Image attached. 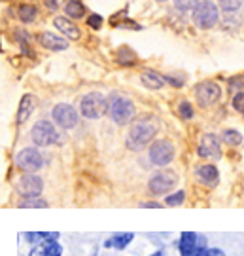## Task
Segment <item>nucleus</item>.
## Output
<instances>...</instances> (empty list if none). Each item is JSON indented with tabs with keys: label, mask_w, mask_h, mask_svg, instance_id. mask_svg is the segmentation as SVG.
I'll list each match as a JSON object with an SVG mask.
<instances>
[{
	"label": "nucleus",
	"mask_w": 244,
	"mask_h": 256,
	"mask_svg": "<svg viewBox=\"0 0 244 256\" xmlns=\"http://www.w3.org/2000/svg\"><path fill=\"white\" fill-rule=\"evenodd\" d=\"M157 129H159L157 122L154 118H150V116L136 120L135 124L131 126V129H129L127 146L131 148V150H142V148H146L154 140Z\"/></svg>",
	"instance_id": "obj_1"
},
{
	"label": "nucleus",
	"mask_w": 244,
	"mask_h": 256,
	"mask_svg": "<svg viewBox=\"0 0 244 256\" xmlns=\"http://www.w3.org/2000/svg\"><path fill=\"white\" fill-rule=\"evenodd\" d=\"M108 112H110V118L114 120V124L125 126V124H129L131 120L135 118V104L129 101L127 97L116 95V97L110 99Z\"/></svg>",
	"instance_id": "obj_2"
},
{
	"label": "nucleus",
	"mask_w": 244,
	"mask_h": 256,
	"mask_svg": "<svg viewBox=\"0 0 244 256\" xmlns=\"http://www.w3.org/2000/svg\"><path fill=\"white\" fill-rule=\"evenodd\" d=\"M108 101H106V97L102 95V93H87L80 102V110L81 114L85 116L87 120H97L100 118L106 110H108Z\"/></svg>",
	"instance_id": "obj_3"
},
{
	"label": "nucleus",
	"mask_w": 244,
	"mask_h": 256,
	"mask_svg": "<svg viewBox=\"0 0 244 256\" xmlns=\"http://www.w3.org/2000/svg\"><path fill=\"white\" fill-rule=\"evenodd\" d=\"M220 19L216 4L210 0H203L197 4V8L193 10V23L199 28H212Z\"/></svg>",
	"instance_id": "obj_4"
},
{
	"label": "nucleus",
	"mask_w": 244,
	"mask_h": 256,
	"mask_svg": "<svg viewBox=\"0 0 244 256\" xmlns=\"http://www.w3.org/2000/svg\"><path fill=\"white\" fill-rule=\"evenodd\" d=\"M30 138L36 146H49V144L59 142V133H57L53 124L42 120V122L34 124V128L30 131Z\"/></svg>",
	"instance_id": "obj_5"
},
{
	"label": "nucleus",
	"mask_w": 244,
	"mask_h": 256,
	"mask_svg": "<svg viewBox=\"0 0 244 256\" xmlns=\"http://www.w3.org/2000/svg\"><path fill=\"white\" fill-rule=\"evenodd\" d=\"M172 158H174V144L167 138H161V140H155L150 146V162L154 165H163L171 164Z\"/></svg>",
	"instance_id": "obj_6"
},
{
	"label": "nucleus",
	"mask_w": 244,
	"mask_h": 256,
	"mask_svg": "<svg viewBox=\"0 0 244 256\" xmlns=\"http://www.w3.org/2000/svg\"><path fill=\"white\" fill-rule=\"evenodd\" d=\"M17 167L25 173H36L38 169H42L44 165V158L38 152L36 148H23L15 158Z\"/></svg>",
	"instance_id": "obj_7"
},
{
	"label": "nucleus",
	"mask_w": 244,
	"mask_h": 256,
	"mask_svg": "<svg viewBox=\"0 0 244 256\" xmlns=\"http://www.w3.org/2000/svg\"><path fill=\"white\" fill-rule=\"evenodd\" d=\"M15 190H17L19 196H23L25 200H30V198H38V196L42 194L44 182H42V178L36 176L34 173H27L17 180Z\"/></svg>",
	"instance_id": "obj_8"
},
{
	"label": "nucleus",
	"mask_w": 244,
	"mask_h": 256,
	"mask_svg": "<svg viewBox=\"0 0 244 256\" xmlns=\"http://www.w3.org/2000/svg\"><path fill=\"white\" fill-rule=\"evenodd\" d=\"M178 182V176L172 173V171H159L155 173L150 182H148V188L154 196H163V194L171 192L172 188Z\"/></svg>",
	"instance_id": "obj_9"
},
{
	"label": "nucleus",
	"mask_w": 244,
	"mask_h": 256,
	"mask_svg": "<svg viewBox=\"0 0 244 256\" xmlns=\"http://www.w3.org/2000/svg\"><path fill=\"white\" fill-rule=\"evenodd\" d=\"M53 120L61 126L63 129H72L76 128V124H78V112L74 106L70 104H57L53 108Z\"/></svg>",
	"instance_id": "obj_10"
},
{
	"label": "nucleus",
	"mask_w": 244,
	"mask_h": 256,
	"mask_svg": "<svg viewBox=\"0 0 244 256\" xmlns=\"http://www.w3.org/2000/svg\"><path fill=\"white\" fill-rule=\"evenodd\" d=\"M195 95H197L199 104H203V106H210V104H214V102L220 99L222 90H220V86H218L216 82H203L197 86Z\"/></svg>",
	"instance_id": "obj_11"
},
{
	"label": "nucleus",
	"mask_w": 244,
	"mask_h": 256,
	"mask_svg": "<svg viewBox=\"0 0 244 256\" xmlns=\"http://www.w3.org/2000/svg\"><path fill=\"white\" fill-rule=\"evenodd\" d=\"M199 156L201 158H220L222 156V148H220V140L216 135L207 133L201 138L199 144Z\"/></svg>",
	"instance_id": "obj_12"
},
{
	"label": "nucleus",
	"mask_w": 244,
	"mask_h": 256,
	"mask_svg": "<svg viewBox=\"0 0 244 256\" xmlns=\"http://www.w3.org/2000/svg\"><path fill=\"white\" fill-rule=\"evenodd\" d=\"M201 247V241L195 232H184L180 238V254L182 256H195Z\"/></svg>",
	"instance_id": "obj_13"
},
{
	"label": "nucleus",
	"mask_w": 244,
	"mask_h": 256,
	"mask_svg": "<svg viewBox=\"0 0 244 256\" xmlns=\"http://www.w3.org/2000/svg\"><path fill=\"white\" fill-rule=\"evenodd\" d=\"M36 108V97L34 95H23V99L19 102V110H17V124H25L28 118H30V114L34 112Z\"/></svg>",
	"instance_id": "obj_14"
},
{
	"label": "nucleus",
	"mask_w": 244,
	"mask_h": 256,
	"mask_svg": "<svg viewBox=\"0 0 244 256\" xmlns=\"http://www.w3.org/2000/svg\"><path fill=\"white\" fill-rule=\"evenodd\" d=\"M197 178L207 186H216L220 180V173L214 165H201L197 169Z\"/></svg>",
	"instance_id": "obj_15"
},
{
	"label": "nucleus",
	"mask_w": 244,
	"mask_h": 256,
	"mask_svg": "<svg viewBox=\"0 0 244 256\" xmlns=\"http://www.w3.org/2000/svg\"><path fill=\"white\" fill-rule=\"evenodd\" d=\"M40 42H42V46L47 48V50H53V52H63L68 48V42L64 40V38H59L51 34V32H42L40 34Z\"/></svg>",
	"instance_id": "obj_16"
},
{
	"label": "nucleus",
	"mask_w": 244,
	"mask_h": 256,
	"mask_svg": "<svg viewBox=\"0 0 244 256\" xmlns=\"http://www.w3.org/2000/svg\"><path fill=\"white\" fill-rule=\"evenodd\" d=\"M55 27L61 32H64V36H68L70 40H78L80 38V28L74 25L70 19L66 18H55Z\"/></svg>",
	"instance_id": "obj_17"
},
{
	"label": "nucleus",
	"mask_w": 244,
	"mask_h": 256,
	"mask_svg": "<svg viewBox=\"0 0 244 256\" xmlns=\"http://www.w3.org/2000/svg\"><path fill=\"white\" fill-rule=\"evenodd\" d=\"M61 254H63V247L57 241L42 243L40 247H36L30 252V256H61Z\"/></svg>",
	"instance_id": "obj_18"
},
{
	"label": "nucleus",
	"mask_w": 244,
	"mask_h": 256,
	"mask_svg": "<svg viewBox=\"0 0 244 256\" xmlns=\"http://www.w3.org/2000/svg\"><path fill=\"white\" fill-rule=\"evenodd\" d=\"M142 84L150 90H161L163 84H165V78L159 76L157 72H154V70H146L142 74Z\"/></svg>",
	"instance_id": "obj_19"
},
{
	"label": "nucleus",
	"mask_w": 244,
	"mask_h": 256,
	"mask_svg": "<svg viewBox=\"0 0 244 256\" xmlns=\"http://www.w3.org/2000/svg\"><path fill=\"white\" fill-rule=\"evenodd\" d=\"M25 238L30 243H47V241H55V239L59 238V234L57 232H51V234H47V232H34V234L27 232Z\"/></svg>",
	"instance_id": "obj_20"
},
{
	"label": "nucleus",
	"mask_w": 244,
	"mask_h": 256,
	"mask_svg": "<svg viewBox=\"0 0 244 256\" xmlns=\"http://www.w3.org/2000/svg\"><path fill=\"white\" fill-rule=\"evenodd\" d=\"M133 234L129 232V234H116L112 239H108L106 241V247H114V248H125L131 241H133Z\"/></svg>",
	"instance_id": "obj_21"
},
{
	"label": "nucleus",
	"mask_w": 244,
	"mask_h": 256,
	"mask_svg": "<svg viewBox=\"0 0 244 256\" xmlns=\"http://www.w3.org/2000/svg\"><path fill=\"white\" fill-rule=\"evenodd\" d=\"M64 12H66V16L68 18H83V14H85V8H83V4H81L80 0H70V2H66V6H64Z\"/></svg>",
	"instance_id": "obj_22"
},
{
	"label": "nucleus",
	"mask_w": 244,
	"mask_h": 256,
	"mask_svg": "<svg viewBox=\"0 0 244 256\" xmlns=\"http://www.w3.org/2000/svg\"><path fill=\"white\" fill-rule=\"evenodd\" d=\"M38 16V10L34 6H30V4H23V6H19V19L23 21V23H32Z\"/></svg>",
	"instance_id": "obj_23"
},
{
	"label": "nucleus",
	"mask_w": 244,
	"mask_h": 256,
	"mask_svg": "<svg viewBox=\"0 0 244 256\" xmlns=\"http://www.w3.org/2000/svg\"><path fill=\"white\" fill-rule=\"evenodd\" d=\"M222 138H224V142H227L229 146H239L243 142V135L239 131H235V129H226Z\"/></svg>",
	"instance_id": "obj_24"
},
{
	"label": "nucleus",
	"mask_w": 244,
	"mask_h": 256,
	"mask_svg": "<svg viewBox=\"0 0 244 256\" xmlns=\"http://www.w3.org/2000/svg\"><path fill=\"white\" fill-rule=\"evenodd\" d=\"M197 4H199V0H174V6L176 10H180V12H190V10H195L197 8Z\"/></svg>",
	"instance_id": "obj_25"
},
{
	"label": "nucleus",
	"mask_w": 244,
	"mask_h": 256,
	"mask_svg": "<svg viewBox=\"0 0 244 256\" xmlns=\"http://www.w3.org/2000/svg\"><path fill=\"white\" fill-rule=\"evenodd\" d=\"M47 203L44 200H38V198H30L21 203V209H44Z\"/></svg>",
	"instance_id": "obj_26"
},
{
	"label": "nucleus",
	"mask_w": 244,
	"mask_h": 256,
	"mask_svg": "<svg viewBox=\"0 0 244 256\" xmlns=\"http://www.w3.org/2000/svg\"><path fill=\"white\" fill-rule=\"evenodd\" d=\"M184 200H186V192H176V194H171V196L165 200V203H167L169 207H176V205H182Z\"/></svg>",
	"instance_id": "obj_27"
},
{
	"label": "nucleus",
	"mask_w": 244,
	"mask_h": 256,
	"mask_svg": "<svg viewBox=\"0 0 244 256\" xmlns=\"http://www.w3.org/2000/svg\"><path fill=\"white\" fill-rule=\"evenodd\" d=\"M218 2H220V8L226 12H237L241 8V0H218Z\"/></svg>",
	"instance_id": "obj_28"
},
{
	"label": "nucleus",
	"mask_w": 244,
	"mask_h": 256,
	"mask_svg": "<svg viewBox=\"0 0 244 256\" xmlns=\"http://www.w3.org/2000/svg\"><path fill=\"white\" fill-rule=\"evenodd\" d=\"M178 112H180V116L184 120L193 118V108H191V104L188 101H182L180 102V106H178Z\"/></svg>",
	"instance_id": "obj_29"
},
{
	"label": "nucleus",
	"mask_w": 244,
	"mask_h": 256,
	"mask_svg": "<svg viewBox=\"0 0 244 256\" xmlns=\"http://www.w3.org/2000/svg\"><path fill=\"white\" fill-rule=\"evenodd\" d=\"M233 106H235V110H239V112H244V93H237L235 97H233Z\"/></svg>",
	"instance_id": "obj_30"
},
{
	"label": "nucleus",
	"mask_w": 244,
	"mask_h": 256,
	"mask_svg": "<svg viewBox=\"0 0 244 256\" xmlns=\"http://www.w3.org/2000/svg\"><path fill=\"white\" fill-rule=\"evenodd\" d=\"M87 23H89V27H93V28H100V25H102V18L97 16V14H93V16L87 19Z\"/></svg>",
	"instance_id": "obj_31"
},
{
	"label": "nucleus",
	"mask_w": 244,
	"mask_h": 256,
	"mask_svg": "<svg viewBox=\"0 0 244 256\" xmlns=\"http://www.w3.org/2000/svg\"><path fill=\"white\" fill-rule=\"evenodd\" d=\"M207 256H226V254H224V250H220V248H208Z\"/></svg>",
	"instance_id": "obj_32"
},
{
	"label": "nucleus",
	"mask_w": 244,
	"mask_h": 256,
	"mask_svg": "<svg viewBox=\"0 0 244 256\" xmlns=\"http://www.w3.org/2000/svg\"><path fill=\"white\" fill-rule=\"evenodd\" d=\"M45 6L51 10V12H55V10L59 8V2L57 0H45Z\"/></svg>",
	"instance_id": "obj_33"
},
{
	"label": "nucleus",
	"mask_w": 244,
	"mask_h": 256,
	"mask_svg": "<svg viewBox=\"0 0 244 256\" xmlns=\"http://www.w3.org/2000/svg\"><path fill=\"white\" fill-rule=\"evenodd\" d=\"M167 82H171L172 86H176V88H180L182 86V80H174L172 76H167Z\"/></svg>",
	"instance_id": "obj_34"
},
{
	"label": "nucleus",
	"mask_w": 244,
	"mask_h": 256,
	"mask_svg": "<svg viewBox=\"0 0 244 256\" xmlns=\"http://www.w3.org/2000/svg\"><path fill=\"white\" fill-rule=\"evenodd\" d=\"M152 256H165V254H163L161 250H157V252H154V254H152Z\"/></svg>",
	"instance_id": "obj_35"
},
{
	"label": "nucleus",
	"mask_w": 244,
	"mask_h": 256,
	"mask_svg": "<svg viewBox=\"0 0 244 256\" xmlns=\"http://www.w3.org/2000/svg\"><path fill=\"white\" fill-rule=\"evenodd\" d=\"M159 2H165V0H159Z\"/></svg>",
	"instance_id": "obj_36"
}]
</instances>
